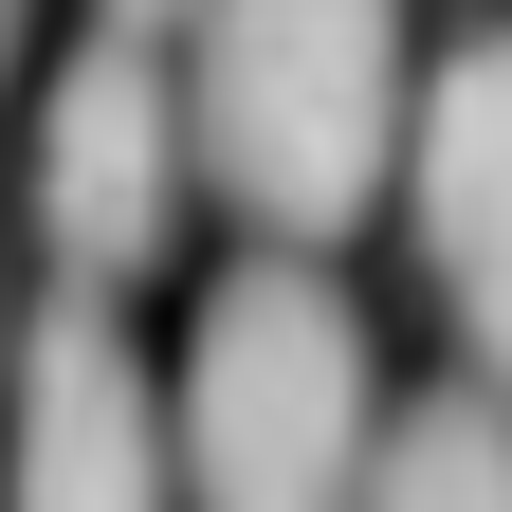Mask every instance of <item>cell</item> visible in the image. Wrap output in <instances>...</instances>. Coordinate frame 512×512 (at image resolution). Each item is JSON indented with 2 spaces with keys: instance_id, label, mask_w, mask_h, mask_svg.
Returning <instances> with one entry per match:
<instances>
[{
  "instance_id": "1",
  "label": "cell",
  "mask_w": 512,
  "mask_h": 512,
  "mask_svg": "<svg viewBox=\"0 0 512 512\" xmlns=\"http://www.w3.org/2000/svg\"><path fill=\"white\" fill-rule=\"evenodd\" d=\"M183 110H202V183L256 238H348L421 128L403 0H202Z\"/></svg>"
},
{
  "instance_id": "2",
  "label": "cell",
  "mask_w": 512,
  "mask_h": 512,
  "mask_svg": "<svg viewBox=\"0 0 512 512\" xmlns=\"http://www.w3.org/2000/svg\"><path fill=\"white\" fill-rule=\"evenodd\" d=\"M165 403H183V512H366L384 366H366V311L311 275V238L202 293Z\"/></svg>"
},
{
  "instance_id": "3",
  "label": "cell",
  "mask_w": 512,
  "mask_h": 512,
  "mask_svg": "<svg viewBox=\"0 0 512 512\" xmlns=\"http://www.w3.org/2000/svg\"><path fill=\"white\" fill-rule=\"evenodd\" d=\"M183 183H202V110H183V74L147 55V19H110L55 55V92H37V238H55V275H165V238H183Z\"/></svg>"
},
{
  "instance_id": "4",
  "label": "cell",
  "mask_w": 512,
  "mask_h": 512,
  "mask_svg": "<svg viewBox=\"0 0 512 512\" xmlns=\"http://www.w3.org/2000/svg\"><path fill=\"white\" fill-rule=\"evenodd\" d=\"M0 512H183V403L147 384V348L110 330L92 275L37 293L19 384H0Z\"/></svg>"
},
{
  "instance_id": "5",
  "label": "cell",
  "mask_w": 512,
  "mask_h": 512,
  "mask_svg": "<svg viewBox=\"0 0 512 512\" xmlns=\"http://www.w3.org/2000/svg\"><path fill=\"white\" fill-rule=\"evenodd\" d=\"M403 202H421V256H439V311L476 330V366H512V19L421 74Z\"/></svg>"
},
{
  "instance_id": "6",
  "label": "cell",
  "mask_w": 512,
  "mask_h": 512,
  "mask_svg": "<svg viewBox=\"0 0 512 512\" xmlns=\"http://www.w3.org/2000/svg\"><path fill=\"white\" fill-rule=\"evenodd\" d=\"M366 512H512V403H494V384H421V403H384Z\"/></svg>"
},
{
  "instance_id": "7",
  "label": "cell",
  "mask_w": 512,
  "mask_h": 512,
  "mask_svg": "<svg viewBox=\"0 0 512 512\" xmlns=\"http://www.w3.org/2000/svg\"><path fill=\"white\" fill-rule=\"evenodd\" d=\"M19 37H37V0H0V92H19Z\"/></svg>"
},
{
  "instance_id": "8",
  "label": "cell",
  "mask_w": 512,
  "mask_h": 512,
  "mask_svg": "<svg viewBox=\"0 0 512 512\" xmlns=\"http://www.w3.org/2000/svg\"><path fill=\"white\" fill-rule=\"evenodd\" d=\"M110 19H147V37H165V19H202V0H110Z\"/></svg>"
},
{
  "instance_id": "9",
  "label": "cell",
  "mask_w": 512,
  "mask_h": 512,
  "mask_svg": "<svg viewBox=\"0 0 512 512\" xmlns=\"http://www.w3.org/2000/svg\"><path fill=\"white\" fill-rule=\"evenodd\" d=\"M0 384H19V348H0Z\"/></svg>"
}]
</instances>
